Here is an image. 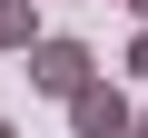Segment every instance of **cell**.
I'll return each mask as SVG.
<instances>
[{
	"mask_svg": "<svg viewBox=\"0 0 148 138\" xmlns=\"http://www.w3.org/2000/svg\"><path fill=\"white\" fill-rule=\"evenodd\" d=\"M20 79H30V99H79L89 79H99V59H89V40H59V30H40L30 49H20Z\"/></svg>",
	"mask_w": 148,
	"mask_h": 138,
	"instance_id": "cell-1",
	"label": "cell"
},
{
	"mask_svg": "<svg viewBox=\"0 0 148 138\" xmlns=\"http://www.w3.org/2000/svg\"><path fill=\"white\" fill-rule=\"evenodd\" d=\"M128 79H148V20H138V40H128Z\"/></svg>",
	"mask_w": 148,
	"mask_h": 138,
	"instance_id": "cell-4",
	"label": "cell"
},
{
	"mask_svg": "<svg viewBox=\"0 0 148 138\" xmlns=\"http://www.w3.org/2000/svg\"><path fill=\"white\" fill-rule=\"evenodd\" d=\"M128 138H148V118H138V128H128Z\"/></svg>",
	"mask_w": 148,
	"mask_h": 138,
	"instance_id": "cell-7",
	"label": "cell"
},
{
	"mask_svg": "<svg viewBox=\"0 0 148 138\" xmlns=\"http://www.w3.org/2000/svg\"><path fill=\"white\" fill-rule=\"evenodd\" d=\"M0 138H20V128H10V118H0Z\"/></svg>",
	"mask_w": 148,
	"mask_h": 138,
	"instance_id": "cell-6",
	"label": "cell"
},
{
	"mask_svg": "<svg viewBox=\"0 0 148 138\" xmlns=\"http://www.w3.org/2000/svg\"><path fill=\"white\" fill-rule=\"evenodd\" d=\"M128 128H138V109H128L119 79H89L79 99H69V138H128Z\"/></svg>",
	"mask_w": 148,
	"mask_h": 138,
	"instance_id": "cell-2",
	"label": "cell"
},
{
	"mask_svg": "<svg viewBox=\"0 0 148 138\" xmlns=\"http://www.w3.org/2000/svg\"><path fill=\"white\" fill-rule=\"evenodd\" d=\"M40 40V10H30V0H0V49H30Z\"/></svg>",
	"mask_w": 148,
	"mask_h": 138,
	"instance_id": "cell-3",
	"label": "cell"
},
{
	"mask_svg": "<svg viewBox=\"0 0 148 138\" xmlns=\"http://www.w3.org/2000/svg\"><path fill=\"white\" fill-rule=\"evenodd\" d=\"M128 10H138V20H148V0H128Z\"/></svg>",
	"mask_w": 148,
	"mask_h": 138,
	"instance_id": "cell-5",
	"label": "cell"
}]
</instances>
